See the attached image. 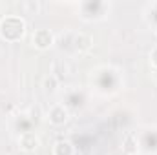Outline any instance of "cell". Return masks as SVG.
<instances>
[{"label":"cell","mask_w":157,"mask_h":155,"mask_svg":"<svg viewBox=\"0 0 157 155\" xmlns=\"http://www.w3.org/2000/svg\"><path fill=\"white\" fill-rule=\"evenodd\" d=\"M51 40H53L51 33L46 31V29H40V31H37V33L33 35V42H35V46H39V47H48V46L51 44Z\"/></svg>","instance_id":"6da1fadb"},{"label":"cell","mask_w":157,"mask_h":155,"mask_svg":"<svg viewBox=\"0 0 157 155\" xmlns=\"http://www.w3.org/2000/svg\"><path fill=\"white\" fill-rule=\"evenodd\" d=\"M20 142H22V146H24L26 150H35V148L39 146V139H37L35 135H31V133H26V135L20 139Z\"/></svg>","instance_id":"7a4b0ae2"},{"label":"cell","mask_w":157,"mask_h":155,"mask_svg":"<svg viewBox=\"0 0 157 155\" xmlns=\"http://www.w3.org/2000/svg\"><path fill=\"white\" fill-rule=\"evenodd\" d=\"M64 120H66V112H64L62 108H55L53 113H51V122L60 124V122H64Z\"/></svg>","instance_id":"3957f363"},{"label":"cell","mask_w":157,"mask_h":155,"mask_svg":"<svg viewBox=\"0 0 157 155\" xmlns=\"http://www.w3.org/2000/svg\"><path fill=\"white\" fill-rule=\"evenodd\" d=\"M90 44H91V39H90V37L80 35V37L77 39V47H80V49H88V47H90Z\"/></svg>","instance_id":"277c9868"}]
</instances>
